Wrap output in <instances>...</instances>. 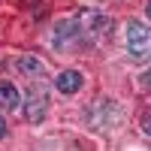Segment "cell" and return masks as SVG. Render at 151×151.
<instances>
[{
    "label": "cell",
    "instance_id": "obj_1",
    "mask_svg": "<svg viewBox=\"0 0 151 151\" xmlns=\"http://www.w3.org/2000/svg\"><path fill=\"white\" fill-rule=\"evenodd\" d=\"M76 24H79V30L88 42H100V40H106V36L112 33V18L103 15V12H97V9H79L76 12Z\"/></svg>",
    "mask_w": 151,
    "mask_h": 151
},
{
    "label": "cell",
    "instance_id": "obj_2",
    "mask_svg": "<svg viewBox=\"0 0 151 151\" xmlns=\"http://www.w3.org/2000/svg\"><path fill=\"white\" fill-rule=\"evenodd\" d=\"M79 42H82V30H79V24H76V18H64V21L55 24L52 45L58 48V52H70V48H76Z\"/></svg>",
    "mask_w": 151,
    "mask_h": 151
},
{
    "label": "cell",
    "instance_id": "obj_3",
    "mask_svg": "<svg viewBox=\"0 0 151 151\" xmlns=\"http://www.w3.org/2000/svg\"><path fill=\"white\" fill-rule=\"evenodd\" d=\"M127 52L133 58H145L151 52V30L142 21H130L127 24Z\"/></svg>",
    "mask_w": 151,
    "mask_h": 151
},
{
    "label": "cell",
    "instance_id": "obj_4",
    "mask_svg": "<svg viewBox=\"0 0 151 151\" xmlns=\"http://www.w3.org/2000/svg\"><path fill=\"white\" fill-rule=\"evenodd\" d=\"M45 109H48L45 94L40 91V88H30V91H27V100H24V118H27L30 124H40V121L45 118Z\"/></svg>",
    "mask_w": 151,
    "mask_h": 151
},
{
    "label": "cell",
    "instance_id": "obj_5",
    "mask_svg": "<svg viewBox=\"0 0 151 151\" xmlns=\"http://www.w3.org/2000/svg\"><path fill=\"white\" fill-rule=\"evenodd\" d=\"M82 85H85V79H82V73L79 70H64V73H58V79H55V88L60 94H79L82 91Z\"/></svg>",
    "mask_w": 151,
    "mask_h": 151
},
{
    "label": "cell",
    "instance_id": "obj_6",
    "mask_svg": "<svg viewBox=\"0 0 151 151\" xmlns=\"http://www.w3.org/2000/svg\"><path fill=\"white\" fill-rule=\"evenodd\" d=\"M21 97L15 91V85L12 82H0V109H18Z\"/></svg>",
    "mask_w": 151,
    "mask_h": 151
},
{
    "label": "cell",
    "instance_id": "obj_7",
    "mask_svg": "<svg viewBox=\"0 0 151 151\" xmlns=\"http://www.w3.org/2000/svg\"><path fill=\"white\" fill-rule=\"evenodd\" d=\"M18 70H21L24 76H42V73H45L42 60L33 58V55H21V58H18Z\"/></svg>",
    "mask_w": 151,
    "mask_h": 151
},
{
    "label": "cell",
    "instance_id": "obj_8",
    "mask_svg": "<svg viewBox=\"0 0 151 151\" xmlns=\"http://www.w3.org/2000/svg\"><path fill=\"white\" fill-rule=\"evenodd\" d=\"M139 85L145 88V91H151V70H145V73L139 76Z\"/></svg>",
    "mask_w": 151,
    "mask_h": 151
},
{
    "label": "cell",
    "instance_id": "obj_9",
    "mask_svg": "<svg viewBox=\"0 0 151 151\" xmlns=\"http://www.w3.org/2000/svg\"><path fill=\"white\" fill-rule=\"evenodd\" d=\"M142 130H145V133L151 136V109H148L145 115H142Z\"/></svg>",
    "mask_w": 151,
    "mask_h": 151
},
{
    "label": "cell",
    "instance_id": "obj_10",
    "mask_svg": "<svg viewBox=\"0 0 151 151\" xmlns=\"http://www.w3.org/2000/svg\"><path fill=\"white\" fill-rule=\"evenodd\" d=\"M3 136H6V121L0 118V139H3Z\"/></svg>",
    "mask_w": 151,
    "mask_h": 151
},
{
    "label": "cell",
    "instance_id": "obj_11",
    "mask_svg": "<svg viewBox=\"0 0 151 151\" xmlns=\"http://www.w3.org/2000/svg\"><path fill=\"white\" fill-rule=\"evenodd\" d=\"M145 15L151 18V0H148V3H145Z\"/></svg>",
    "mask_w": 151,
    "mask_h": 151
}]
</instances>
